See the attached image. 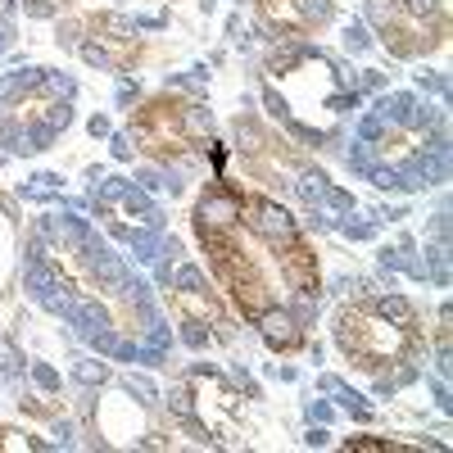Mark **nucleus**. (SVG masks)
Instances as JSON below:
<instances>
[{"instance_id": "nucleus-39", "label": "nucleus", "mask_w": 453, "mask_h": 453, "mask_svg": "<svg viewBox=\"0 0 453 453\" xmlns=\"http://www.w3.org/2000/svg\"><path fill=\"white\" fill-rule=\"evenodd\" d=\"M91 132H95V137H109V118H100V113H95V118H91Z\"/></svg>"}, {"instance_id": "nucleus-3", "label": "nucleus", "mask_w": 453, "mask_h": 453, "mask_svg": "<svg viewBox=\"0 0 453 453\" xmlns=\"http://www.w3.org/2000/svg\"><path fill=\"white\" fill-rule=\"evenodd\" d=\"M23 281H27V295H32V300H46V295L60 291V272L50 267V258H27Z\"/></svg>"}, {"instance_id": "nucleus-35", "label": "nucleus", "mask_w": 453, "mask_h": 453, "mask_svg": "<svg viewBox=\"0 0 453 453\" xmlns=\"http://www.w3.org/2000/svg\"><path fill=\"white\" fill-rule=\"evenodd\" d=\"M381 267H403V249H381Z\"/></svg>"}, {"instance_id": "nucleus-11", "label": "nucleus", "mask_w": 453, "mask_h": 453, "mask_svg": "<svg viewBox=\"0 0 453 453\" xmlns=\"http://www.w3.org/2000/svg\"><path fill=\"white\" fill-rule=\"evenodd\" d=\"M41 86H46L50 95H64V100H69V95L77 91V82H73L69 73H41Z\"/></svg>"}, {"instance_id": "nucleus-30", "label": "nucleus", "mask_w": 453, "mask_h": 453, "mask_svg": "<svg viewBox=\"0 0 453 453\" xmlns=\"http://www.w3.org/2000/svg\"><path fill=\"white\" fill-rule=\"evenodd\" d=\"M358 132H363V137H368V141H377V137H381V132H385V123L377 118V113H368V118H363V123H358Z\"/></svg>"}, {"instance_id": "nucleus-6", "label": "nucleus", "mask_w": 453, "mask_h": 453, "mask_svg": "<svg viewBox=\"0 0 453 453\" xmlns=\"http://www.w3.org/2000/svg\"><path fill=\"white\" fill-rule=\"evenodd\" d=\"M377 313L390 317L394 326H412V304L403 300V295H381V300H377Z\"/></svg>"}, {"instance_id": "nucleus-4", "label": "nucleus", "mask_w": 453, "mask_h": 453, "mask_svg": "<svg viewBox=\"0 0 453 453\" xmlns=\"http://www.w3.org/2000/svg\"><path fill=\"white\" fill-rule=\"evenodd\" d=\"M69 326L86 340V335H95L100 326H109V317H104L100 304H73V308H69Z\"/></svg>"}, {"instance_id": "nucleus-36", "label": "nucleus", "mask_w": 453, "mask_h": 453, "mask_svg": "<svg viewBox=\"0 0 453 453\" xmlns=\"http://www.w3.org/2000/svg\"><path fill=\"white\" fill-rule=\"evenodd\" d=\"M55 440L69 449V445H73V421H60V426H55Z\"/></svg>"}, {"instance_id": "nucleus-32", "label": "nucleus", "mask_w": 453, "mask_h": 453, "mask_svg": "<svg viewBox=\"0 0 453 453\" xmlns=\"http://www.w3.org/2000/svg\"><path fill=\"white\" fill-rule=\"evenodd\" d=\"M137 181H141V186H146V190H154V186H163V181H168V177H159V172H154V168H141V172H137Z\"/></svg>"}, {"instance_id": "nucleus-18", "label": "nucleus", "mask_w": 453, "mask_h": 453, "mask_svg": "<svg viewBox=\"0 0 453 453\" xmlns=\"http://www.w3.org/2000/svg\"><path fill=\"white\" fill-rule=\"evenodd\" d=\"M368 177H372V181H377V186H381V190H403V181H399V172H394V168H372V172H368Z\"/></svg>"}, {"instance_id": "nucleus-9", "label": "nucleus", "mask_w": 453, "mask_h": 453, "mask_svg": "<svg viewBox=\"0 0 453 453\" xmlns=\"http://www.w3.org/2000/svg\"><path fill=\"white\" fill-rule=\"evenodd\" d=\"M0 146H5L9 154H27V150H32V146H27V132L14 127L9 118H0Z\"/></svg>"}, {"instance_id": "nucleus-29", "label": "nucleus", "mask_w": 453, "mask_h": 453, "mask_svg": "<svg viewBox=\"0 0 453 453\" xmlns=\"http://www.w3.org/2000/svg\"><path fill=\"white\" fill-rule=\"evenodd\" d=\"M127 390H132V394H141L146 403L154 399V394H159V390H154V381H146V377H132V381H127Z\"/></svg>"}, {"instance_id": "nucleus-27", "label": "nucleus", "mask_w": 453, "mask_h": 453, "mask_svg": "<svg viewBox=\"0 0 453 453\" xmlns=\"http://www.w3.org/2000/svg\"><path fill=\"white\" fill-rule=\"evenodd\" d=\"M417 82H421V91H440V95H449V77H440V73H421Z\"/></svg>"}, {"instance_id": "nucleus-22", "label": "nucleus", "mask_w": 453, "mask_h": 453, "mask_svg": "<svg viewBox=\"0 0 453 453\" xmlns=\"http://www.w3.org/2000/svg\"><path fill=\"white\" fill-rule=\"evenodd\" d=\"M181 340H186L190 349H204V344H209V331H204V326H200V322H186V331H181Z\"/></svg>"}, {"instance_id": "nucleus-7", "label": "nucleus", "mask_w": 453, "mask_h": 453, "mask_svg": "<svg viewBox=\"0 0 453 453\" xmlns=\"http://www.w3.org/2000/svg\"><path fill=\"white\" fill-rule=\"evenodd\" d=\"M132 254H137L141 258V263H150V258H159V245H163V231H132Z\"/></svg>"}, {"instance_id": "nucleus-1", "label": "nucleus", "mask_w": 453, "mask_h": 453, "mask_svg": "<svg viewBox=\"0 0 453 453\" xmlns=\"http://www.w3.org/2000/svg\"><path fill=\"white\" fill-rule=\"evenodd\" d=\"M335 340L344 344L349 358H358V368H381V363L399 358L403 344L412 340V326H390V317H381L377 308H344L335 322Z\"/></svg>"}, {"instance_id": "nucleus-2", "label": "nucleus", "mask_w": 453, "mask_h": 453, "mask_svg": "<svg viewBox=\"0 0 453 453\" xmlns=\"http://www.w3.org/2000/svg\"><path fill=\"white\" fill-rule=\"evenodd\" d=\"M258 326H263V340L272 344V349H295V344H300V322L291 317V308H267V313L258 317Z\"/></svg>"}, {"instance_id": "nucleus-21", "label": "nucleus", "mask_w": 453, "mask_h": 453, "mask_svg": "<svg viewBox=\"0 0 453 453\" xmlns=\"http://www.w3.org/2000/svg\"><path fill=\"white\" fill-rule=\"evenodd\" d=\"M86 340H91V349H100V354H113V344H118V335H113L109 326H100V331H95V335H86Z\"/></svg>"}, {"instance_id": "nucleus-37", "label": "nucleus", "mask_w": 453, "mask_h": 453, "mask_svg": "<svg viewBox=\"0 0 453 453\" xmlns=\"http://www.w3.org/2000/svg\"><path fill=\"white\" fill-rule=\"evenodd\" d=\"M308 417L313 421H331V408H326V403H308Z\"/></svg>"}, {"instance_id": "nucleus-34", "label": "nucleus", "mask_w": 453, "mask_h": 453, "mask_svg": "<svg viewBox=\"0 0 453 453\" xmlns=\"http://www.w3.org/2000/svg\"><path fill=\"white\" fill-rule=\"evenodd\" d=\"M113 159H132V141L123 137V132L113 137Z\"/></svg>"}, {"instance_id": "nucleus-8", "label": "nucleus", "mask_w": 453, "mask_h": 453, "mask_svg": "<svg viewBox=\"0 0 453 453\" xmlns=\"http://www.w3.org/2000/svg\"><path fill=\"white\" fill-rule=\"evenodd\" d=\"M326 186H331L326 172H304V177H300V200L308 209H317V204H322V195H326Z\"/></svg>"}, {"instance_id": "nucleus-33", "label": "nucleus", "mask_w": 453, "mask_h": 453, "mask_svg": "<svg viewBox=\"0 0 453 453\" xmlns=\"http://www.w3.org/2000/svg\"><path fill=\"white\" fill-rule=\"evenodd\" d=\"M23 5H27V14H32V18H50L55 14L50 0H23Z\"/></svg>"}, {"instance_id": "nucleus-28", "label": "nucleus", "mask_w": 453, "mask_h": 453, "mask_svg": "<svg viewBox=\"0 0 453 453\" xmlns=\"http://www.w3.org/2000/svg\"><path fill=\"white\" fill-rule=\"evenodd\" d=\"M344 236L349 240H368V236H377V223H344Z\"/></svg>"}, {"instance_id": "nucleus-19", "label": "nucleus", "mask_w": 453, "mask_h": 453, "mask_svg": "<svg viewBox=\"0 0 453 453\" xmlns=\"http://www.w3.org/2000/svg\"><path fill=\"white\" fill-rule=\"evenodd\" d=\"M322 204H331L335 214H349L354 209V195H344V190H335V186H326V195H322Z\"/></svg>"}, {"instance_id": "nucleus-16", "label": "nucleus", "mask_w": 453, "mask_h": 453, "mask_svg": "<svg viewBox=\"0 0 453 453\" xmlns=\"http://www.w3.org/2000/svg\"><path fill=\"white\" fill-rule=\"evenodd\" d=\"M344 46H349V50H368L372 46V36H368V27L358 23V18H354L349 27H344Z\"/></svg>"}, {"instance_id": "nucleus-17", "label": "nucleus", "mask_w": 453, "mask_h": 453, "mask_svg": "<svg viewBox=\"0 0 453 453\" xmlns=\"http://www.w3.org/2000/svg\"><path fill=\"white\" fill-rule=\"evenodd\" d=\"M177 286L186 295H200V291H204V272H200V267H181V272H177Z\"/></svg>"}, {"instance_id": "nucleus-25", "label": "nucleus", "mask_w": 453, "mask_h": 453, "mask_svg": "<svg viewBox=\"0 0 453 453\" xmlns=\"http://www.w3.org/2000/svg\"><path fill=\"white\" fill-rule=\"evenodd\" d=\"M32 377H36V385H41V390H60V377H55V368H46V363H36Z\"/></svg>"}, {"instance_id": "nucleus-20", "label": "nucleus", "mask_w": 453, "mask_h": 453, "mask_svg": "<svg viewBox=\"0 0 453 453\" xmlns=\"http://www.w3.org/2000/svg\"><path fill=\"white\" fill-rule=\"evenodd\" d=\"M123 190H127V181H123V177H109V181H100L95 200H100V204H104V200H123Z\"/></svg>"}, {"instance_id": "nucleus-26", "label": "nucleus", "mask_w": 453, "mask_h": 453, "mask_svg": "<svg viewBox=\"0 0 453 453\" xmlns=\"http://www.w3.org/2000/svg\"><path fill=\"white\" fill-rule=\"evenodd\" d=\"M41 304H46V308H50V313H64V317H69V308H73L77 300H73V295H69V291H64V295H46V300H41Z\"/></svg>"}, {"instance_id": "nucleus-5", "label": "nucleus", "mask_w": 453, "mask_h": 453, "mask_svg": "<svg viewBox=\"0 0 453 453\" xmlns=\"http://www.w3.org/2000/svg\"><path fill=\"white\" fill-rule=\"evenodd\" d=\"M41 73H46V69H23V73L0 77V104L18 100V95H23V91H32V86H41Z\"/></svg>"}, {"instance_id": "nucleus-13", "label": "nucleus", "mask_w": 453, "mask_h": 453, "mask_svg": "<svg viewBox=\"0 0 453 453\" xmlns=\"http://www.w3.org/2000/svg\"><path fill=\"white\" fill-rule=\"evenodd\" d=\"M55 137H60V132H55L50 123H32V127H27V146H32V150H50Z\"/></svg>"}, {"instance_id": "nucleus-12", "label": "nucleus", "mask_w": 453, "mask_h": 453, "mask_svg": "<svg viewBox=\"0 0 453 453\" xmlns=\"http://www.w3.org/2000/svg\"><path fill=\"white\" fill-rule=\"evenodd\" d=\"M181 123H186L190 132H209V127H214V113H209L204 104H186V113H181Z\"/></svg>"}, {"instance_id": "nucleus-23", "label": "nucleus", "mask_w": 453, "mask_h": 453, "mask_svg": "<svg viewBox=\"0 0 453 453\" xmlns=\"http://www.w3.org/2000/svg\"><path fill=\"white\" fill-rule=\"evenodd\" d=\"M46 123H50V127H55V132H60V127H69V123H73V109H69V100H60V104H50V118H46Z\"/></svg>"}, {"instance_id": "nucleus-15", "label": "nucleus", "mask_w": 453, "mask_h": 453, "mask_svg": "<svg viewBox=\"0 0 453 453\" xmlns=\"http://www.w3.org/2000/svg\"><path fill=\"white\" fill-rule=\"evenodd\" d=\"M331 394H340V403H344V408H349V412H354V417H358V421H368V417H372V408H368V403H358V394H354V390H344V385H335Z\"/></svg>"}, {"instance_id": "nucleus-24", "label": "nucleus", "mask_w": 453, "mask_h": 453, "mask_svg": "<svg viewBox=\"0 0 453 453\" xmlns=\"http://www.w3.org/2000/svg\"><path fill=\"white\" fill-rule=\"evenodd\" d=\"M82 60L91 64V69H113V60L100 50V46H82Z\"/></svg>"}, {"instance_id": "nucleus-10", "label": "nucleus", "mask_w": 453, "mask_h": 453, "mask_svg": "<svg viewBox=\"0 0 453 453\" xmlns=\"http://www.w3.org/2000/svg\"><path fill=\"white\" fill-rule=\"evenodd\" d=\"M73 377L82 381V385H100L104 377H109V368H104V363H95V358H86V363H77V368H73Z\"/></svg>"}, {"instance_id": "nucleus-14", "label": "nucleus", "mask_w": 453, "mask_h": 453, "mask_svg": "<svg viewBox=\"0 0 453 453\" xmlns=\"http://www.w3.org/2000/svg\"><path fill=\"white\" fill-rule=\"evenodd\" d=\"M349 168L358 172V177H368V172L377 168V154H372L368 146H354V150H349Z\"/></svg>"}, {"instance_id": "nucleus-38", "label": "nucleus", "mask_w": 453, "mask_h": 453, "mask_svg": "<svg viewBox=\"0 0 453 453\" xmlns=\"http://www.w3.org/2000/svg\"><path fill=\"white\" fill-rule=\"evenodd\" d=\"M9 36H14V27H9V23H5V18H0V55H5V50H9Z\"/></svg>"}, {"instance_id": "nucleus-31", "label": "nucleus", "mask_w": 453, "mask_h": 453, "mask_svg": "<svg viewBox=\"0 0 453 453\" xmlns=\"http://www.w3.org/2000/svg\"><path fill=\"white\" fill-rule=\"evenodd\" d=\"M55 41H60L64 50H73V46H77V27L73 23H60V36H55Z\"/></svg>"}]
</instances>
